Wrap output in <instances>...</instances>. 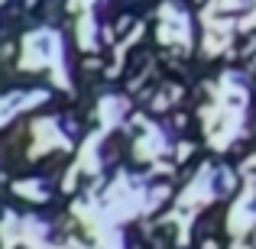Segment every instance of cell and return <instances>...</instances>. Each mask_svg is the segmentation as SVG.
Instances as JSON below:
<instances>
[{
	"instance_id": "2",
	"label": "cell",
	"mask_w": 256,
	"mask_h": 249,
	"mask_svg": "<svg viewBox=\"0 0 256 249\" xmlns=\"http://www.w3.org/2000/svg\"><path fill=\"white\" fill-rule=\"evenodd\" d=\"M159 16H162V26H159V36H162V42H182V45H185V42H188V19L182 16V13L175 10L172 3H166Z\"/></svg>"
},
{
	"instance_id": "1",
	"label": "cell",
	"mask_w": 256,
	"mask_h": 249,
	"mask_svg": "<svg viewBox=\"0 0 256 249\" xmlns=\"http://www.w3.org/2000/svg\"><path fill=\"white\" fill-rule=\"evenodd\" d=\"M39 65H58V36L49 29L30 32L23 39V68H39Z\"/></svg>"
}]
</instances>
